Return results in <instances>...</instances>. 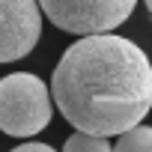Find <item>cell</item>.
Masks as SVG:
<instances>
[{
    "mask_svg": "<svg viewBox=\"0 0 152 152\" xmlns=\"http://www.w3.org/2000/svg\"><path fill=\"white\" fill-rule=\"evenodd\" d=\"M42 36L36 0H0V63L24 60Z\"/></svg>",
    "mask_w": 152,
    "mask_h": 152,
    "instance_id": "cell-4",
    "label": "cell"
},
{
    "mask_svg": "<svg viewBox=\"0 0 152 152\" xmlns=\"http://www.w3.org/2000/svg\"><path fill=\"white\" fill-rule=\"evenodd\" d=\"M51 90L33 72L0 78V131L9 137H33L51 122Z\"/></svg>",
    "mask_w": 152,
    "mask_h": 152,
    "instance_id": "cell-2",
    "label": "cell"
},
{
    "mask_svg": "<svg viewBox=\"0 0 152 152\" xmlns=\"http://www.w3.org/2000/svg\"><path fill=\"white\" fill-rule=\"evenodd\" d=\"M63 152H113L107 137H96V134H84V131H75L66 143Z\"/></svg>",
    "mask_w": 152,
    "mask_h": 152,
    "instance_id": "cell-6",
    "label": "cell"
},
{
    "mask_svg": "<svg viewBox=\"0 0 152 152\" xmlns=\"http://www.w3.org/2000/svg\"><path fill=\"white\" fill-rule=\"evenodd\" d=\"M113 152H152V128L149 125H134L119 134Z\"/></svg>",
    "mask_w": 152,
    "mask_h": 152,
    "instance_id": "cell-5",
    "label": "cell"
},
{
    "mask_svg": "<svg viewBox=\"0 0 152 152\" xmlns=\"http://www.w3.org/2000/svg\"><path fill=\"white\" fill-rule=\"evenodd\" d=\"M51 96L63 119L78 131L96 137L122 134L152 110V63L125 36H81L63 51Z\"/></svg>",
    "mask_w": 152,
    "mask_h": 152,
    "instance_id": "cell-1",
    "label": "cell"
},
{
    "mask_svg": "<svg viewBox=\"0 0 152 152\" xmlns=\"http://www.w3.org/2000/svg\"><path fill=\"white\" fill-rule=\"evenodd\" d=\"M146 9H149V15H152V0H146Z\"/></svg>",
    "mask_w": 152,
    "mask_h": 152,
    "instance_id": "cell-8",
    "label": "cell"
},
{
    "mask_svg": "<svg viewBox=\"0 0 152 152\" xmlns=\"http://www.w3.org/2000/svg\"><path fill=\"white\" fill-rule=\"evenodd\" d=\"M9 152H57V149H54V146H48V143L27 140V143H21V146H15V149H9Z\"/></svg>",
    "mask_w": 152,
    "mask_h": 152,
    "instance_id": "cell-7",
    "label": "cell"
},
{
    "mask_svg": "<svg viewBox=\"0 0 152 152\" xmlns=\"http://www.w3.org/2000/svg\"><path fill=\"white\" fill-rule=\"evenodd\" d=\"M54 27L75 36L113 33L128 21L137 0H36Z\"/></svg>",
    "mask_w": 152,
    "mask_h": 152,
    "instance_id": "cell-3",
    "label": "cell"
}]
</instances>
